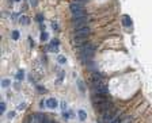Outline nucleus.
I'll return each mask as SVG.
<instances>
[{"label":"nucleus","instance_id":"f03ea898","mask_svg":"<svg viewBox=\"0 0 152 123\" xmlns=\"http://www.w3.org/2000/svg\"><path fill=\"white\" fill-rule=\"evenodd\" d=\"M92 93H98V95H106L107 96L109 93V88L105 82H98V84L92 85Z\"/></svg>","mask_w":152,"mask_h":123},{"label":"nucleus","instance_id":"cd10ccee","mask_svg":"<svg viewBox=\"0 0 152 123\" xmlns=\"http://www.w3.org/2000/svg\"><path fill=\"white\" fill-rule=\"evenodd\" d=\"M45 106H46V103H43V101H41V103H39V107H41V108H43Z\"/></svg>","mask_w":152,"mask_h":123},{"label":"nucleus","instance_id":"f8f14e48","mask_svg":"<svg viewBox=\"0 0 152 123\" xmlns=\"http://www.w3.org/2000/svg\"><path fill=\"white\" fill-rule=\"evenodd\" d=\"M122 23H124V26L129 27V26H132V19H130L128 15H124V16H122Z\"/></svg>","mask_w":152,"mask_h":123},{"label":"nucleus","instance_id":"0eeeda50","mask_svg":"<svg viewBox=\"0 0 152 123\" xmlns=\"http://www.w3.org/2000/svg\"><path fill=\"white\" fill-rule=\"evenodd\" d=\"M91 100L92 104H100V103H105V101H109V97L106 95H98V93H92L91 95Z\"/></svg>","mask_w":152,"mask_h":123},{"label":"nucleus","instance_id":"2eb2a0df","mask_svg":"<svg viewBox=\"0 0 152 123\" xmlns=\"http://www.w3.org/2000/svg\"><path fill=\"white\" fill-rule=\"evenodd\" d=\"M23 77H24V72H23V70H19L18 73H16L15 79H16V80H19V81H20V80H23Z\"/></svg>","mask_w":152,"mask_h":123},{"label":"nucleus","instance_id":"f257e3e1","mask_svg":"<svg viewBox=\"0 0 152 123\" xmlns=\"http://www.w3.org/2000/svg\"><path fill=\"white\" fill-rule=\"evenodd\" d=\"M77 53H79V55H80L81 60L87 64V62H90V61L92 60V55H94V53H95V46L92 43H86L81 47H79Z\"/></svg>","mask_w":152,"mask_h":123},{"label":"nucleus","instance_id":"9b49d317","mask_svg":"<svg viewBox=\"0 0 152 123\" xmlns=\"http://www.w3.org/2000/svg\"><path fill=\"white\" fill-rule=\"evenodd\" d=\"M46 106H48L49 108H56V107H57V100H56V99H48Z\"/></svg>","mask_w":152,"mask_h":123},{"label":"nucleus","instance_id":"c85d7f7f","mask_svg":"<svg viewBox=\"0 0 152 123\" xmlns=\"http://www.w3.org/2000/svg\"><path fill=\"white\" fill-rule=\"evenodd\" d=\"M23 123H30V118H26V119H24V122Z\"/></svg>","mask_w":152,"mask_h":123},{"label":"nucleus","instance_id":"1a4fd4ad","mask_svg":"<svg viewBox=\"0 0 152 123\" xmlns=\"http://www.w3.org/2000/svg\"><path fill=\"white\" fill-rule=\"evenodd\" d=\"M87 38H80V37H73L72 38V43L75 45L76 47H81L83 45H86L84 42H86Z\"/></svg>","mask_w":152,"mask_h":123},{"label":"nucleus","instance_id":"5701e85b","mask_svg":"<svg viewBox=\"0 0 152 123\" xmlns=\"http://www.w3.org/2000/svg\"><path fill=\"white\" fill-rule=\"evenodd\" d=\"M77 84H79V88H80V91H81V92H84V85H83V82H81V81H77Z\"/></svg>","mask_w":152,"mask_h":123},{"label":"nucleus","instance_id":"7ed1b4c3","mask_svg":"<svg viewBox=\"0 0 152 123\" xmlns=\"http://www.w3.org/2000/svg\"><path fill=\"white\" fill-rule=\"evenodd\" d=\"M88 20H90V16H88V15H86V16H80V18H72L73 27H75V28H79V27L88 26Z\"/></svg>","mask_w":152,"mask_h":123},{"label":"nucleus","instance_id":"393cba45","mask_svg":"<svg viewBox=\"0 0 152 123\" xmlns=\"http://www.w3.org/2000/svg\"><path fill=\"white\" fill-rule=\"evenodd\" d=\"M37 20H38V22H42L43 16H42V15H37Z\"/></svg>","mask_w":152,"mask_h":123},{"label":"nucleus","instance_id":"c756f323","mask_svg":"<svg viewBox=\"0 0 152 123\" xmlns=\"http://www.w3.org/2000/svg\"><path fill=\"white\" fill-rule=\"evenodd\" d=\"M52 27H53L54 30H57V25H56V23H53V25H52Z\"/></svg>","mask_w":152,"mask_h":123},{"label":"nucleus","instance_id":"20e7f679","mask_svg":"<svg viewBox=\"0 0 152 123\" xmlns=\"http://www.w3.org/2000/svg\"><path fill=\"white\" fill-rule=\"evenodd\" d=\"M91 33V28L88 26H84V27H79V28H75L73 31V37H80V38H87Z\"/></svg>","mask_w":152,"mask_h":123},{"label":"nucleus","instance_id":"a878e982","mask_svg":"<svg viewBox=\"0 0 152 123\" xmlns=\"http://www.w3.org/2000/svg\"><path fill=\"white\" fill-rule=\"evenodd\" d=\"M38 91H39V92H43V93L46 92V89H45V88H42V87H38Z\"/></svg>","mask_w":152,"mask_h":123},{"label":"nucleus","instance_id":"aec40b11","mask_svg":"<svg viewBox=\"0 0 152 123\" xmlns=\"http://www.w3.org/2000/svg\"><path fill=\"white\" fill-rule=\"evenodd\" d=\"M57 61H58V64H65V62H67V58H65V57H62V55H60V57H58V60H57Z\"/></svg>","mask_w":152,"mask_h":123},{"label":"nucleus","instance_id":"9d476101","mask_svg":"<svg viewBox=\"0 0 152 123\" xmlns=\"http://www.w3.org/2000/svg\"><path fill=\"white\" fill-rule=\"evenodd\" d=\"M91 81H92V85L94 84H98V82H102V76H100L98 72H94V73L91 74Z\"/></svg>","mask_w":152,"mask_h":123},{"label":"nucleus","instance_id":"6ab92c4d","mask_svg":"<svg viewBox=\"0 0 152 123\" xmlns=\"http://www.w3.org/2000/svg\"><path fill=\"white\" fill-rule=\"evenodd\" d=\"M41 41H42V42L48 41V33H45V31H43V33L41 34Z\"/></svg>","mask_w":152,"mask_h":123},{"label":"nucleus","instance_id":"4468645a","mask_svg":"<svg viewBox=\"0 0 152 123\" xmlns=\"http://www.w3.org/2000/svg\"><path fill=\"white\" fill-rule=\"evenodd\" d=\"M79 118H80V120H86V118H87V114H86V111L84 109H79Z\"/></svg>","mask_w":152,"mask_h":123},{"label":"nucleus","instance_id":"423d86ee","mask_svg":"<svg viewBox=\"0 0 152 123\" xmlns=\"http://www.w3.org/2000/svg\"><path fill=\"white\" fill-rule=\"evenodd\" d=\"M69 10H71V12H72V15L79 14V12L84 11L83 3H80V1H72V3H71V6H69Z\"/></svg>","mask_w":152,"mask_h":123},{"label":"nucleus","instance_id":"b1692460","mask_svg":"<svg viewBox=\"0 0 152 123\" xmlns=\"http://www.w3.org/2000/svg\"><path fill=\"white\" fill-rule=\"evenodd\" d=\"M23 108H26V104H24V103H23V104H20V106L18 107V109H19V111H22Z\"/></svg>","mask_w":152,"mask_h":123},{"label":"nucleus","instance_id":"39448f33","mask_svg":"<svg viewBox=\"0 0 152 123\" xmlns=\"http://www.w3.org/2000/svg\"><path fill=\"white\" fill-rule=\"evenodd\" d=\"M117 114H118V112H117V108H115V107H113V108L102 112V118H103V120H105V123H110L111 120H113V118Z\"/></svg>","mask_w":152,"mask_h":123},{"label":"nucleus","instance_id":"412c9836","mask_svg":"<svg viewBox=\"0 0 152 123\" xmlns=\"http://www.w3.org/2000/svg\"><path fill=\"white\" fill-rule=\"evenodd\" d=\"M4 111H5V103H4V101H1V104H0V112L3 114Z\"/></svg>","mask_w":152,"mask_h":123},{"label":"nucleus","instance_id":"6e6552de","mask_svg":"<svg viewBox=\"0 0 152 123\" xmlns=\"http://www.w3.org/2000/svg\"><path fill=\"white\" fill-rule=\"evenodd\" d=\"M94 107L98 109V111L105 112V111H107V109L113 108V104H111V101H110V100H109V101H105V103H100V104H95Z\"/></svg>","mask_w":152,"mask_h":123},{"label":"nucleus","instance_id":"bb28decb","mask_svg":"<svg viewBox=\"0 0 152 123\" xmlns=\"http://www.w3.org/2000/svg\"><path fill=\"white\" fill-rule=\"evenodd\" d=\"M14 116H15V112H10V114H8V118H10V119L14 118Z\"/></svg>","mask_w":152,"mask_h":123},{"label":"nucleus","instance_id":"dca6fc26","mask_svg":"<svg viewBox=\"0 0 152 123\" xmlns=\"http://www.w3.org/2000/svg\"><path fill=\"white\" fill-rule=\"evenodd\" d=\"M19 20H20V23H22V25H24V26L29 25V22H30V19L27 16H20V19H19Z\"/></svg>","mask_w":152,"mask_h":123},{"label":"nucleus","instance_id":"f3484780","mask_svg":"<svg viewBox=\"0 0 152 123\" xmlns=\"http://www.w3.org/2000/svg\"><path fill=\"white\" fill-rule=\"evenodd\" d=\"M10 85H11V81H10V80L4 79V80L1 81V87H3V88H7V87H10Z\"/></svg>","mask_w":152,"mask_h":123},{"label":"nucleus","instance_id":"7c9ffc66","mask_svg":"<svg viewBox=\"0 0 152 123\" xmlns=\"http://www.w3.org/2000/svg\"><path fill=\"white\" fill-rule=\"evenodd\" d=\"M15 1H19V0H15Z\"/></svg>","mask_w":152,"mask_h":123},{"label":"nucleus","instance_id":"a211bd4d","mask_svg":"<svg viewBox=\"0 0 152 123\" xmlns=\"http://www.w3.org/2000/svg\"><path fill=\"white\" fill-rule=\"evenodd\" d=\"M11 37H12V39H14V41H16V39L19 38V31L14 30V31H12V34H11Z\"/></svg>","mask_w":152,"mask_h":123},{"label":"nucleus","instance_id":"ddd939ff","mask_svg":"<svg viewBox=\"0 0 152 123\" xmlns=\"http://www.w3.org/2000/svg\"><path fill=\"white\" fill-rule=\"evenodd\" d=\"M122 120H124V119H122V116H121V114H117V115H115V116H114V118H113V120H111V122H110V123H122Z\"/></svg>","mask_w":152,"mask_h":123},{"label":"nucleus","instance_id":"4be33fe9","mask_svg":"<svg viewBox=\"0 0 152 123\" xmlns=\"http://www.w3.org/2000/svg\"><path fill=\"white\" fill-rule=\"evenodd\" d=\"M50 43H52V45H54V46H58V43H60V42H58V39H57V38H54V39H52V42H50Z\"/></svg>","mask_w":152,"mask_h":123}]
</instances>
